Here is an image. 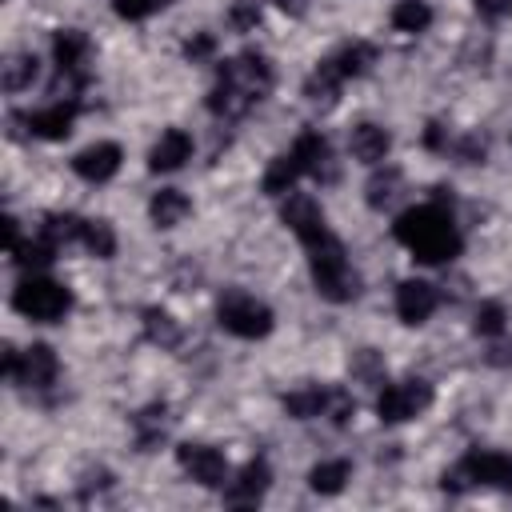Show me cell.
Returning a JSON list of instances; mask_svg holds the SVG:
<instances>
[{"label":"cell","mask_w":512,"mask_h":512,"mask_svg":"<svg viewBox=\"0 0 512 512\" xmlns=\"http://www.w3.org/2000/svg\"><path fill=\"white\" fill-rule=\"evenodd\" d=\"M188 160H192V136H188L184 128L160 132V140H156L152 152H148V168H152V172H176V168H184Z\"/></svg>","instance_id":"15"},{"label":"cell","mask_w":512,"mask_h":512,"mask_svg":"<svg viewBox=\"0 0 512 512\" xmlns=\"http://www.w3.org/2000/svg\"><path fill=\"white\" fill-rule=\"evenodd\" d=\"M392 236L420 260V264H448L452 256H460L464 240L452 224V216L440 204H420L396 216Z\"/></svg>","instance_id":"2"},{"label":"cell","mask_w":512,"mask_h":512,"mask_svg":"<svg viewBox=\"0 0 512 512\" xmlns=\"http://www.w3.org/2000/svg\"><path fill=\"white\" fill-rule=\"evenodd\" d=\"M136 428H140V444H144V448L156 444V440L164 436V428H168V408H164V404L144 408V412L136 416Z\"/></svg>","instance_id":"32"},{"label":"cell","mask_w":512,"mask_h":512,"mask_svg":"<svg viewBox=\"0 0 512 512\" xmlns=\"http://www.w3.org/2000/svg\"><path fill=\"white\" fill-rule=\"evenodd\" d=\"M348 460H324V464H316L312 472H308V488L312 492H320V496H336L344 484H348Z\"/></svg>","instance_id":"25"},{"label":"cell","mask_w":512,"mask_h":512,"mask_svg":"<svg viewBox=\"0 0 512 512\" xmlns=\"http://www.w3.org/2000/svg\"><path fill=\"white\" fill-rule=\"evenodd\" d=\"M144 328H148V340H156V344H164V348H176V344H180L176 320H172L168 312H160V308H148V312H144Z\"/></svg>","instance_id":"30"},{"label":"cell","mask_w":512,"mask_h":512,"mask_svg":"<svg viewBox=\"0 0 512 512\" xmlns=\"http://www.w3.org/2000/svg\"><path fill=\"white\" fill-rule=\"evenodd\" d=\"M80 244H84L92 256L108 260V256L116 252V232H112L108 220H84V236H80Z\"/></svg>","instance_id":"28"},{"label":"cell","mask_w":512,"mask_h":512,"mask_svg":"<svg viewBox=\"0 0 512 512\" xmlns=\"http://www.w3.org/2000/svg\"><path fill=\"white\" fill-rule=\"evenodd\" d=\"M52 56H56V72L60 80L76 92L84 84V64H88V36L76 28H60L52 36Z\"/></svg>","instance_id":"10"},{"label":"cell","mask_w":512,"mask_h":512,"mask_svg":"<svg viewBox=\"0 0 512 512\" xmlns=\"http://www.w3.org/2000/svg\"><path fill=\"white\" fill-rule=\"evenodd\" d=\"M40 236L60 252L64 244H76V240L84 236V220H80V216H72V212H52V216H44Z\"/></svg>","instance_id":"23"},{"label":"cell","mask_w":512,"mask_h":512,"mask_svg":"<svg viewBox=\"0 0 512 512\" xmlns=\"http://www.w3.org/2000/svg\"><path fill=\"white\" fill-rule=\"evenodd\" d=\"M40 76V60L32 56V52H16V56H8L4 60V92H24V88H32V80Z\"/></svg>","instance_id":"24"},{"label":"cell","mask_w":512,"mask_h":512,"mask_svg":"<svg viewBox=\"0 0 512 512\" xmlns=\"http://www.w3.org/2000/svg\"><path fill=\"white\" fill-rule=\"evenodd\" d=\"M428 24H432V8H428L424 0H400V4L392 8V28H396V32L416 36V32H424Z\"/></svg>","instance_id":"26"},{"label":"cell","mask_w":512,"mask_h":512,"mask_svg":"<svg viewBox=\"0 0 512 512\" xmlns=\"http://www.w3.org/2000/svg\"><path fill=\"white\" fill-rule=\"evenodd\" d=\"M304 248H308V268H312L316 292H320L324 300L344 304V300H352V296L360 292V276L352 272L348 252H344V244L332 236V228H328L324 236L308 240Z\"/></svg>","instance_id":"3"},{"label":"cell","mask_w":512,"mask_h":512,"mask_svg":"<svg viewBox=\"0 0 512 512\" xmlns=\"http://www.w3.org/2000/svg\"><path fill=\"white\" fill-rule=\"evenodd\" d=\"M120 156H124L120 144L100 140V144H88V148H80V152L72 156V172L84 176V180H92V184H104L108 176H116Z\"/></svg>","instance_id":"12"},{"label":"cell","mask_w":512,"mask_h":512,"mask_svg":"<svg viewBox=\"0 0 512 512\" xmlns=\"http://www.w3.org/2000/svg\"><path fill=\"white\" fill-rule=\"evenodd\" d=\"M216 324L224 328V332H232V336H240V340H260V336H268L272 332V308L264 304V300H256V296H248V292H228L224 300H220V308H216Z\"/></svg>","instance_id":"5"},{"label":"cell","mask_w":512,"mask_h":512,"mask_svg":"<svg viewBox=\"0 0 512 512\" xmlns=\"http://www.w3.org/2000/svg\"><path fill=\"white\" fill-rule=\"evenodd\" d=\"M460 480L488 484V488H512V456H504V452H468L452 476L444 472V488H460Z\"/></svg>","instance_id":"7"},{"label":"cell","mask_w":512,"mask_h":512,"mask_svg":"<svg viewBox=\"0 0 512 512\" xmlns=\"http://www.w3.org/2000/svg\"><path fill=\"white\" fill-rule=\"evenodd\" d=\"M268 92H272V64L260 52H240V56L220 64L216 88L208 92V112L224 116V120H236L256 100H264Z\"/></svg>","instance_id":"1"},{"label":"cell","mask_w":512,"mask_h":512,"mask_svg":"<svg viewBox=\"0 0 512 512\" xmlns=\"http://www.w3.org/2000/svg\"><path fill=\"white\" fill-rule=\"evenodd\" d=\"M212 48H216L212 36H196V40L184 44V56H188V60H204V56H212Z\"/></svg>","instance_id":"38"},{"label":"cell","mask_w":512,"mask_h":512,"mask_svg":"<svg viewBox=\"0 0 512 512\" xmlns=\"http://www.w3.org/2000/svg\"><path fill=\"white\" fill-rule=\"evenodd\" d=\"M280 220L288 224V232H292L300 244H308V240H316V236L328 232V220H324L320 204H316L308 192H296V188L284 196V204H280Z\"/></svg>","instance_id":"9"},{"label":"cell","mask_w":512,"mask_h":512,"mask_svg":"<svg viewBox=\"0 0 512 512\" xmlns=\"http://www.w3.org/2000/svg\"><path fill=\"white\" fill-rule=\"evenodd\" d=\"M232 20H236V28H256V24H260V8H256L252 0H236Z\"/></svg>","instance_id":"36"},{"label":"cell","mask_w":512,"mask_h":512,"mask_svg":"<svg viewBox=\"0 0 512 512\" xmlns=\"http://www.w3.org/2000/svg\"><path fill=\"white\" fill-rule=\"evenodd\" d=\"M268 480H272V472H268V464L264 460H248L244 468H240V476L228 484V504H256L264 492H268Z\"/></svg>","instance_id":"18"},{"label":"cell","mask_w":512,"mask_h":512,"mask_svg":"<svg viewBox=\"0 0 512 512\" xmlns=\"http://www.w3.org/2000/svg\"><path fill=\"white\" fill-rule=\"evenodd\" d=\"M488 360H492V364H512V344H496Z\"/></svg>","instance_id":"39"},{"label":"cell","mask_w":512,"mask_h":512,"mask_svg":"<svg viewBox=\"0 0 512 512\" xmlns=\"http://www.w3.org/2000/svg\"><path fill=\"white\" fill-rule=\"evenodd\" d=\"M304 176V164H300V156L288 148V152H280L272 164H268V172H264V180H260V188L268 192V196H288L292 188H296V180Z\"/></svg>","instance_id":"19"},{"label":"cell","mask_w":512,"mask_h":512,"mask_svg":"<svg viewBox=\"0 0 512 512\" xmlns=\"http://www.w3.org/2000/svg\"><path fill=\"white\" fill-rule=\"evenodd\" d=\"M356 412V400L344 388H328V408L324 416H332V424H348V416Z\"/></svg>","instance_id":"34"},{"label":"cell","mask_w":512,"mask_h":512,"mask_svg":"<svg viewBox=\"0 0 512 512\" xmlns=\"http://www.w3.org/2000/svg\"><path fill=\"white\" fill-rule=\"evenodd\" d=\"M472 8L484 16V20H504L512 12V0H472Z\"/></svg>","instance_id":"37"},{"label":"cell","mask_w":512,"mask_h":512,"mask_svg":"<svg viewBox=\"0 0 512 512\" xmlns=\"http://www.w3.org/2000/svg\"><path fill=\"white\" fill-rule=\"evenodd\" d=\"M436 304H440V296H436V288L428 280H400V288H396V316L404 324H424L436 312Z\"/></svg>","instance_id":"14"},{"label":"cell","mask_w":512,"mask_h":512,"mask_svg":"<svg viewBox=\"0 0 512 512\" xmlns=\"http://www.w3.org/2000/svg\"><path fill=\"white\" fill-rule=\"evenodd\" d=\"M340 84H344V76H340V68H336L332 56H328V60H320V68H312V76L304 80V96H308L312 104H332L336 92H340Z\"/></svg>","instance_id":"21"},{"label":"cell","mask_w":512,"mask_h":512,"mask_svg":"<svg viewBox=\"0 0 512 512\" xmlns=\"http://www.w3.org/2000/svg\"><path fill=\"white\" fill-rule=\"evenodd\" d=\"M164 4H172V0H116V16H124V20H144V16L160 12Z\"/></svg>","instance_id":"35"},{"label":"cell","mask_w":512,"mask_h":512,"mask_svg":"<svg viewBox=\"0 0 512 512\" xmlns=\"http://www.w3.org/2000/svg\"><path fill=\"white\" fill-rule=\"evenodd\" d=\"M476 332H480V336H500V332H504V308L492 304V300L480 304V308H476Z\"/></svg>","instance_id":"33"},{"label":"cell","mask_w":512,"mask_h":512,"mask_svg":"<svg viewBox=\"0 0 512 512\" xmlns=\"http://www.w3.org/2000/svg\"><path fill=\"white\" fill-rule=\"evenodd\" d=\"M12 304H16L20 316H28V320H36V324H56V320H64L68 308H72V292H68L64 284L48 280V276H28V280L16 284Z\"/></svg>","instance_id":"4"},{"label":"cell","mask_w":512,"mask_h":512,"mask_svg":"<svg viewBox=\"0 0 512 512\" xmlns=\"http://www.w3.org/2000/svg\"><path fill=\"white\" fill-rule=\"evenodd\" d=\"M76 112H80V108H76V100L68 96V100H52V104L40 108V112H28L24 124H28V132L40 136V140H64V136L72 132Z\"/></svg>","instance_id":"13"},{"label":"cell","mask_w":512,"mask_h":512,"mask_svg":"<svg viewBox=\"0 0 512 512\" xmlns=\"http://www.w3.org/2000/svg\"><path fill=\"white\" fill-rule=\"evenodd\" d=\"M292 152L300 156L304 176H324V180H332V148H328V140H324L316 128H304V132L296 136Z\"/></svg>","instance_id":"17"},{"label":"cell","mask_w":512,"mask_h":512,"mask_svg":"<svg viewBox=\"0 0 512 512\" xmlns=\"http://www.w3.org/2000/svg\"><path fill=\"white\" fill-rule=\"evenodd\" d=\"M428 404H432L428 380H396V384H384V392L376 396V416L384 424H400V420L420 416Z\"/></svg>","instance_id":"6"},{"label":"cell","mask_w":512,"mask_h":512,"mask_svg":"<svg viewBox=\"0 0 512 512\" xmlns=\"http://www.w3.org/2000/svg\"><path fill=\"white\" fill-rule=\"evenodd\" d=\"M400 192V172L396 168H384L368 180V208H388Z\"/></svg>","instance_id":"29"},{"label":"cell","mask_w":512,"mask_h":512,"mask_svg":"<svg viewBox=\"0 0 512 512\" xmlns=\"http://www.w3.org/2000/svg\"><path fill=\"white\" fill-rule=\"evenodd\" d=\"M176 460H180V468H184L196 484H204V488H220V484L228 480V460H224V452H216V448H208V444H180V448H176Z\"/></svg>","instance_id":"11"},{"label":"cell","mask_w":512,"mask_h":512,"mask_svg":"<svg viewBox=\"0 0 512 512\" xmlns=\"http://www.w3.org/2000/svg\"><path fill=\"white\" fill-rule=\"evenodd\" d=\"M188 212H192V204H188V196H184L180 188H160V192L148 200V216H152L156 228H176Z\"/></svg>","instance_id":"20"},{"label":"cell","mask_w":512,"mask_h":512,"mask_svg":"<svg viewBox=\"0 0 512 512\" xmlns=\"http://www.w3.org/2000/svg\"><path fill=\"white\" fill-rule=\"evenodd\" d=\"M284 408H288V416H296V420L324 416V408H328V388H324V384H300L296 392L284 396Z\"/></svg>","instance_id":"22"},{"label":"cell","mask_w":512,"mask_h":512,"mask_svg":"<svg viewBox=\"0 0 512 512\" xmlns=\"http://www.w3.org/2000/svg\"><path fill=\"white\" fill-rule=\"evenodd\" d=\"M388 148H392L388 128H380V124H372V120L356 124L352 136H348V152H352L360 164H380V160L388 156Z\"/></svg>","instance_id":"16"},{"label":"cell","mask_w":512,"mask_h":512,"mask_svg":"<svg viewBox=\"0 0 512 512\" xmlns=\"http://www.w3.org/2000/svg\"><path fill=\"white\" fill-rule=\"evenodd\" d=\"M52 256H56V248L40 236V240H24V244H16L12 248V260L20 264V268H44V264H52Z\"/></svg>","instance_id":"31"},{"label":"cell","mask_w":512,"mask_h":512,"mask_svg":"<svg viewBox=\"0 0 512 512\" xmlns=\"http://www.w3.org/2000/svg\"><path fill=\"white\" fill-rule=\"evenodd\" d=\"M280 8H288V12H304V0H280Z\"/></svg>","instance_id":"40"},{"label":"cell","mask_w":512,"mask_h":512,"mask_svg":"<svg viewBox=\"0 0 512 512\" xmlns=\"http://www.w3.org/2000/svg\"><path fill=\"white\" fill-rule=\"evenodd\" d=\"M56 372H60V360L48 344H28L24 352H16V368H12V380L28 392H44L56 384Z\"/></svg>","instance_id":"8"},{"label":"cell","mask_w":512,"mask_h":512,"mask_svg":"<svg viewBox=\"0 0 512 512\" xmlns=\"http://www.w3.org/2000/svg\"><path fill=\"white\" fill-rule=\"evenodd\" d=\"M376 60V48L372 44H364V40H356V44H344L336 56H332V64L340 68V76L348 80V76H360V72H368V64Z\"/></svg>","instance_id":"27"}]
</instances>
